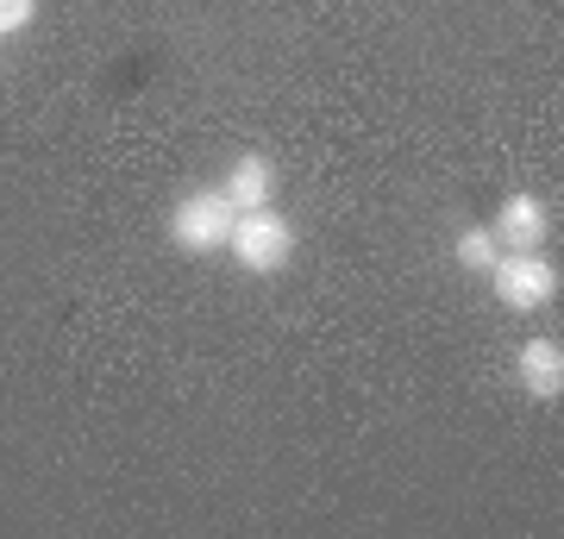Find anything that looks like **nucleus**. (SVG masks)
Returning <instances> with one entry per match:
<instances>
[{"label":"nucleus","instance_id":"nucleus-1","mask_svg":"<svg viewBox=\"0 0 564 539\" xmlns=\"http://www.w3.org/2000/svg\"><path fill=\"white\" fill-rule=\"evenodd\" d=\"M226 251H232V263H239L245 277H276V270H289V258H295V226L282 220L276 207H251V214L232 220Z\"/></svg>","mask_w":564,"mask_h":539},{"label":"nucleus","instance_id":"nucleus-2","mask_svg":"<svg viewBox=\"0 0 564 539\" xmlns=\"http://www.w3.org/2000/svg\"><path fill=\"white\" fill-rule=\"evenodd\" d=\"M232 220H239V214L226 207L220 188H195V195H182L176 207H170V245H176V251H195V258L226 251Z\"/></svg>","mask_w":564,"mask_h":539},{"label":"nucleus","instance_id":"nucleus-3","mask_svg":"<svg viewBox=\"0 0 564 539\" xmlns=\"http://www.w3.org/2000/svg\"><path fill=\"white\" fill-rule=\"evenodd\" d=\"M489 282H496V295L514 308V314H533V308H545V301H558V263L540 258V251H502L496 258V270H489Z\"/></svg>","mask_w":564,"mask_h":539},{"label":"nucleus","instance_id":"nucleus-4","mask_svg":"<svg viewBox=\"0 0 564 539\" xmlns=\"http://www.w3.org/2000/svg\"><path fill=\"white\" fill-rule=\"evenodd\" d=\"M489 233H496L502 251H540V245L552 239V214H545L540 195H508L502 214L489 220Z\"/></svg>","mask_w":564,"mask_h":539},{"label":"nucleus","instance_id":"nucleus-5","mask_svg":"<svg viewBox=\"0 0 564 539\" xmlns=\"http://www.w3.org/2000/svg\"><path fill=\"white\" fill-rule=\"evenodd\" d=\"M220 195H226V207H232V214L270 207V201H276V163L263 158V151H245V158L220 176Z\"/></svg>","mask_w":564,"mask_h":539},{"label":"nucleus","instance_id":"nucleus-6","mask_svg":"<svg viewBox=\"0 0 564 539\" xmlns=\"http://www.w3.org/2000/svg\"><path fill=\"white\" fill-rule=\"evenodd\" d=\"M514 382L533 401H558L564 396V345L558 339H527L514 358Z\"/></svg>","mask_w":564,"mask_h":539},{"label":"nucleus","instance_id":"nucleus-7","mask_svg":"<svg viewBox=\"0 0 564 539\" xmlns=\"http://www.w3.org/2000/svg\"><path fill=\"white\" fill-rule=\"evenodd\" d=\"M452 258H458V270H470V277H489V270H496V258H502V245H496V233H489V226H464L458 245H452Z\"/></svg>","mask_w":564,"mask_h":539},{"label":"nucleus","instance_id":"nucleus-8","mask_svg":"<svg viewBox=\"0 0 564 539\" xmlns=\"http://www.w3.org/2000/svg\"><path fill=\"white\" fill-rule=\"evenodd\" d=\"M39 20V0H0V39H20Z\"/></svg>","mask_w":564,"mask_h":539}]
</instances>
